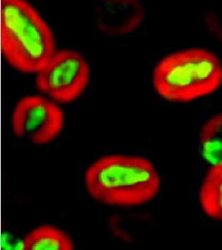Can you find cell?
<instances>
[{"mask_svg":"<svg viewBox=\"0 0 222 250\" xmlns=\"http://www.w3.org/2000/svg\"><path fill=\"white\" fill-rule=\"evenodd\" d=\"M85 186L98 202L111 206H136L150 202L161 188V178L148 159L109 155L97 159L86 172Z\"/></svg>","mask_w":222,"mask_h":250,"instance_id":"6da1fadb","label":"cell"},{"mask_svg":"<svg viewBox=\"0 0 222 250\" xmlns=\"http://www.w3.org/2000/svg\"><path fill=\"white\" fill-rule=\"evenodd\" d=\"M1 45L9 63L28 74L42 70L55 54L51 29L23 0L1 2Z\"/></svg>","mask_w":222,"mask_h":250,"instance_id":"7a4b0ae2","label":"cell"},{"mask_svg":"<svg viewBox=\"0 0 222 250\" xmlns=\"http://www.w3.org/2000/svg\"><path fill=\"white\" fill-rule=\"evenodd\" d=\"M156 91L171 102H189L217 91L222 83V64L212 52L203 48L169 54L154 69Z\"/></svg>","mask_w":222,"mask_h":250,"instance_id":"3957f363","label":"cell"},{"mask_svg":"<svg viewBox=\"0 0 222 250\" xmlns=\"http://www.w3.org/2000/svg\"><path fill=\"white\" fill-rule=\"evenodd\" d=\"M89 67L77 52H55L49 62L37 73L36 85L40 91L58 102L69 103L83 94L89 83Z\"/></svg>","mask_w":222,"mask_h":250,"instance_id":"277c9868","label":"cell"},{"mask_svg":"<svg viewBox=\"0 0 222 250\" xmlns=\"http://www.w3.org/2000/svg\"><path fill=\"white\" fill-rule=\"evenodd\" d=\"M64 115L55 104L43 97L20 100L12 115L15 135L36 145L51 142L63 129Z\"/></svg>","mask_w":222,"mask_h":250,"instance_id":"5b68a950","label":"cell"},{"mask_svg":"<svg viewBox=\"0 0 222 250\" xmlns=\"http://www.w3.org/2000/svg\"><path fill=\"white\" fill-rule=\"evenodd\" d=\"M142 3L136 0H108L95 12V23L102 34L117 37L137 29L145 18Z\"/></svg>","mask_w":222,"mask_h":250,"instance_id":"8992f818","label":"cell"},{"mask_svg":"<svg viewBox=\"0 0 222 250\" xmlns=\"http://www.w3.org/2000/svg\"><path fill=\"white\" fill-rule=\"evenodd\" d=\"M20 250H74L71 237L55 225H43L23 238Z\"/></svg>","mask_w":222,"mask_h":250,"instance_id":"52a82bcc","label":"cell"},{"mask_svg":"<svg viewBox=\"0 0 222 250\" xmlns=\"http://www.w3.org/2000/svg\"><path fill=\"white\" fill-rule=\"evenodd\" d=\"M200 202L205 214L222 221V162L212 165L203 180Z\"/></svg>","mask_w":222,"mask_h":250,"instance_id":"ba28073f","label":"cell"},{"mask_svg":"<svg viewBox=\"0 0 222 250\" xmlns=\"http://www.w3.org/2000/svg\"><path fill=\"white\" fill-rule=\"evenodd\" d=\"M200 140L205 159L213 165L222 162V112L203 125Z\"/></svg>","mask_w":222,"mask_h":250,"instance_id":"9c48e42d","label":"cell"}]
</instances>
